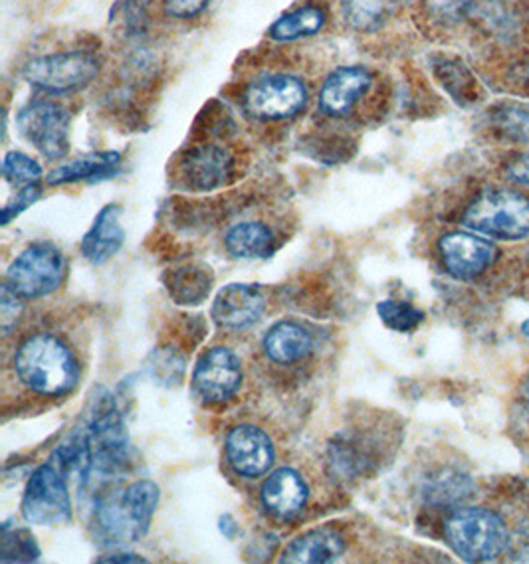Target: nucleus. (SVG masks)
<instances>
[{"label": "nucleus", "mask_w": 529, "mask_h": 564, "mask_svg": "<svg viewBox=\"0 0 529 564\" xmlns=\"http://www.w3.org/2000/svg\"><path fill=\"white\" fill-rule=\"evenodd\" d=\"M158 503L159 487L149 479H139L123 491L106 497L99 503V527L109 536V541H139L148 533Z\"/></svg>", "instance_id": "5"}, {"label": "nucleus", "mask_w": 529, "mask_h": 564, "mask_svg": "<svg viewBox=\"0 0 529 564\" xmlns=\"http://www.w3.org/2000/svg\"><path fill=\"white\" fill-rule=\"evenodd\" d=\"M20 382L40 397H62L78 384L79 365L62 337L34 333L20 343L14 355Z\"/></svg>", "instance_id": "2"}, {"label": "nucleus", "mask_w": 529, "mask_h": 564, "mask_svg": "<svg viewBox=\"0 0 529 564\" xmlns=\"http://www.w3.org/2000/svg\"><path fill=\"white\" fill-rule=\"evenodd\" d=\"M314 347L312 335L300 323L282 322L264 337V352L276 365H294L305 359Z\"/></svg>", "instance_id": "21"}, {"label": "nucleus", "mask_w": 529, "mask_h": 564, "mask_svg": "<svg viewBox=\"0 0 529 564\" xmlns=\"http://www.w3.org/2000/svg\"><path fill=\"white\" fill-rule=\"evenodd\" d=\"M98 563H145V558L136 555H111L101 556L98 558Z\"/></svg>", "instance_id": "37"}, {"label": "nucleus", "mask_w": 529, "mask_h": 564, "mask_svg": "<svg viewBox=\"0 0 529 564\" xmlns=\"http://www.w3.org/2000/svg\"><path fill=\"white\" fill-rule=\"evenodd\" d=\"M462 223L490 238L521 240L529 234V198L510 188L484 191L466 208Z\"/></svg>", "instance_id": "6"}, {"label": "nucleus", "mask_w": 529, "mask_h": 564, "mask_svg": "<svg viewBox=\"0 0 529 564\" xmlns=\"http://www.w3.org/2000/svg\"><path fill=\"white\" fill-rule=\"evenodd\" d=\"M208 270H196V268H183L173 275V282L169 283L173 297L179 303H201L208 290H210V278L206 275Z\"/></svg>", "instance_id": "28"}, {"label": "nucleus", "mask_w": 529, "mask_h": 564, "mask_svg": "<svg viewBox=\"0 0 529 564\" xmlns=\"http://www.w3.org/2000/svg\"><path fill=\"white\" fill-rule=\"evenodd\" d=\"M444 536L452 551L466 563H488L506 551L508 527L490 509L468 507L449 517Z\"/></svg>", "instance_id": "3"}, {"label": "nucleus", "mask_w": 529, "mask_h": 564, "mask_svg": "<svg viewBox=\"0 0 529 564\" xmlns=\"http://www.w3.org/2000/svg\"><path fill=\"white\" fill-rule=\"evenodd\" d=\"M436 76L444 84V88L449 89L452 94V98L456 99H474V76L471 74V69L466 68L458 59H442L436 62Z\"/></svg>", "instance_id": "30"}, {"label": "nucleus", "mask_w": 529, "mask_h": 564, "mask_svg": "<svg viewBox=\"0 0 529 564\" xmlns=\"http://www.w3.org/2000/svg\"><path fill=\"white\" fill-rule=\"evenodd\" d=\"M345 541L332 527H320L294 539L282 553V563L324 564L334 563L344 555Z\"/></svg>", "instance_id": "20"}, {"label": "nucleus", "mask_w": 529, "mask_h": 564, "mask_svg": "<svg viewBox=\"0 0 529 564\" xmlns=\"http://www.w3.org/2000/svg\"><path fill=\"white\" fill-rule=\"evenodd\" d=\"M88 449L84 440L62 444L44 466H40L24 491L22 513L36 525H60L72 517L68 479L72 474H88Z\"/></svg>", "instance_id": "1"}, {"label": "nucleus", "mask_w": 529, "mask_h": 564, "mask_svg": "<svg viewBox=\"0 0 529 564\" xmlns=\"http://www.w3.org/2000/svg\"><path fill=\"white\" fill-rule=\"evenodd\" d=\"M442 262L456 280H474L490 268L496 248L484 238L468 232H451L439 242Z\"/></svg>", "instance_id": "14"}, {"label": "nucleus", "mask_w": 529, "mask_h": 564, "mask_svg": "<svg viewBox=\"0 0 529 564\" xmlns=\"http://www.w3.org/2000/svg\"><path fill=\"white\" fill-rule=\"evenodd\" d=\"M39 549L34 543V536H30L24 531H14V535H10L9 527L2 529V561H34L39 558Z\"/></svg>", "instance_id": "32"}, {"label": "nucleus", "mask_w": 529, "mask_h": 564, "mask_svg": "<svg viewBox=\"0 0 529 564\" xmlns=\"http://www.w3.org/2000/svg\"><path fill=\"white\" fill-rule=\"evenodd\" d=\"M40 193H42V191H40V186L36 185V183H34V185L24 186L19 195H17V200L2 208V225H9L14 216H19L20 213H24L29 206L34 205L40 198Z\"/></svg>", "instance_id": "33"}, {"label": "nucleus", "mask_w": 529, "mask_h": 564, "mask_svg": "<svg viewBox=\"0 0 529 564\" xmlns=\"http://www.w3.org/2000/svg\"><path fill=\"white\" fill-rule=\"evenodd\" d=\"M210 4V0H163V10L171 19H193Z\"/></svg>", "instance_id": "34"}, {"label": "nucleus", "mask_w": 529, "mask_h": 564, "mask_svg": "<svg viewBox=\"0 0 529 564\" xmlns=\"http://www.w3.org/2000/svg\"><path fill=\"white\" fill-rule=\"evenodd\" d=\"M490 126L508 143H529V109L523 106L501 104L492 109Z\"/></svg>", "instance_id": "26"}, {"label": "nucleus", "mask_w": 529, "mask_h": 564, "mask_svg": "<svg viewBox=\"0 0 529 564\" xmlns=\"http://www.w3.org/2000/svg\"><path fill=\"white\" fill-rule=\"evenodd\" d=\"M121 208L118 205H108L94 220L84 240H82V253L89 263L99 265L108 262L118 253L121 243L126 240V230L121 226Z\"/></svg>", "instance_id": "19"}, {"label": "nucleus", "mask_w": 529, "mask_h": 564, "mask_svg": "<svg viewBox=\"0 0 529 564\" xmlns=\"http://www.w3.org/2000/svg\"><path fill=\"white\" fill-rule=\"evenodd\" d=\"M264 305V293L260 288L233 283L216 295L213 317L226 329H246L260 319Z\"/></svg>", "instance_id": "17"}, {"label": "nucleus", "mask_w": 529, "mask_h": 564, "mask_svg": "<svg viewBox=\"0 0 529 564\" xmlns=\"http://www.w3.org/2000/svg\"><path fill=\"white\" fill-rule=\"evenodd\" d=\"M399 7L401 0H342V17L349 29L369 34L379 32Z\"/></svg>", "instance_id": "22"}, {"label": "nucleus", "mask_w": 529, "mask_h": 564, "mask_svg": "<svg viewBox=\"0 0 529 564\" xmlns=\"http://www.w3.org/2000/svg\"><path fill=\"white\" fill-rule=\"evenodd\" d=\"M118 153H98V155L82 156L72 163L58 166L48 175L50 185H68L84 178H99L116 173L119 165Z\"/></svg>", "instance_id": "24"}, {"label": "nucleus", "mask_w": 529, "mask_h": 564, "mask_svg": "<svg viewBox=\"0 0 529 564\" xmlns=\"http://www.w3.org/2000/svg\"><path fill=\"white\" fill-rule=\"evenodd\" d=\"M516 76L520 82H523L529 88V52L526 58L521 59L520 64L516 66Z\"/></svg>", "instance_id": "38"}, {"label": "nucleus", "mask_w": 529, "mask_h": 564, "mask_svg": "<svg viewBox=\"0 0 529 564\" xmlns=\"http://www.w3.org/2000/svg\"><path fill=\"white\" fill-rule=\"evenodd\" d=\"M521 333H523L526 337H529V319L528 322H523V325H521Z\"/></svg>", "instance_id": "39"}, {"label": "nucleus", "mask_w": 529, "mask_h": 564, "mask_svg": "<svg viewBox=\"0 0 529 564\" xmlns=\"http://www.w3.org/2000/svg\"><path fill=\"white\" fill-rule=\"evenodd\" d=\"M307 486L304 477L292 467H282L266 479L262 487V503L274 517L290 519L304 509Z\"/></svg>", "instance_id": "18"}, {"label": "nucleus", "mask_w": 529, "mask_h": 564, "mask_svg": "<svg viewBox=\"0 0 529 564\" xmlns=\"http://www.w3.org/2000/svg\"><path fill=\"white\" fill-rule=\"evenodd\" d=\"M514 429L520 430L521 438L528 440L529 444V370L521 380L520 390H518Z\"/></svg>", "instance_id": "35"}, {"label": "nucleus", "mask_w": 529, "mask_h": 564, "mask_svg": "<svg viewBox=\"0 0 529 564\" xmlns=\"http://www.w3.org/2000/svg\"><path fill=\"white\" fill-rule=\"evenodd\" d=\"M66 278V258L52 243H34L10 263L7 285L22 300L56 292Z\"/></svg>", "instance_id": "8"}, {"label": "nucleus", "mask_w": 529, "mask_h": 564, "mask_svg": "<svg viewBox=\"0 0 529 564\" xmlns=\"http://www.w3.org/2000/svg\"><path fill=\"white\" fill-rule=\"evenodd\" d=\"M373 88V74L363 66L334 69L320 89V109L325 116L347 117Z\"/></svg>", "instance_id": "16"}, {"label": "nucleus", "mask_w": 529, "mask_h": 564, "mask_svg": "<svg viewBox=\"0 0 529 564\" xmlns=\"http://www.w3.org/2000/svg\"><path fill=\"white\" fill-rule=\"evenodd\" d=\"M422 17L439 30H452L471 20L474 0H419Z\"/></svg>", "instance_id": "27"}, {"label": "nucleus", "mask_w": 529, "mask_h": 564, "mask_svg": "<svg viewBox=\"0 0 529 564\" xmlns=\"http://www.w3.org/2000/svg\"><path fill=\"white\" fill-rule=\"evenodd\" d=\"M325 10L315 4H305L285 14L270 29V36L276 42H294L305 36H314L324 29Z\"/></svg>", "instance_id": "25"}, {"label": "nucleus", "mask_w": 529, "mask_h": 564, "mask_svg": "<svg viewBox=\"0 0 529 564\" xmlns=\"http://www.w3.org/2000/svg\"><path fill=\"white\" fill-rule=\"evenodd\" d=\"M2 173L14 185H34L42 178V166L29 155L12 151L2 161Z\"/></svg>", "instance_id": "31"}, {"label": "nucleus", "mask_w": 529, "mask_h": 564, "mask_svg": "<svg viewBox=\"0 0 529 564\" xmlns=\"http://www.w3.org/2000/svg\"><path fill=\"white\" fill-rule=\"evenodd\" d=\"M471 20L476 29L498 44L518 42L528 34L526 0H474Z\"/></svg>", "instance_id": "13"}, {"label": "nucleus", "mask_w": 529, "mask_h": 564, "mask_svg": "<svg viewBox=\"0 0 529 564\" xmlns=\"http://www.w3.org/2000/svg\"><path fill=\"white\" fill-rule=\"evenodd\" d=\"M226 457L236 474L260 477L268 474L274 464V446L264 430L242 424L228 434Z\"/></svg>", "instance_id": "15"}, {"label": "nucleus", "mask_w": 529, "mask_h": 564, "mask_svg": "<svg viewBox=\"0 0 529 564\" xmlns=\"http://www.w3.org/2000/svg\"><path fill=\"white\" fill-rule=\"evenodd\" d=\"M179 173L188 188L205 193L228 185L236 173V159L233 151L220 143H201L186 151Z\"/></svg>", "instance_id": "11"}, {"label": "nucleus", "mask_w": 529, "mask_h": 564, "mask_svg": "<svg viewBox=\"0 0 529 564\" xmlns=\"http://www.w3.org/2000/svg\"><path fill=\"white\" fill-rule=\"evenodd\" d=\"M101 59L91 48H66L30 58L22 76L30 86L46 94H69L98 78Z\"/></svg>", "instance_id": "4"}, {"label": "nucleus", "mask_w": 529, "mask_h": 564, "mask_svg": "<svg viewBox=\"0 0 529 564\" xmlns=\"http://www.w3.org/2000/svg\"><path fill=\"white\" fill-rule=\"evenodd\" d=\"M506 176L516 185L529 186V153L511 156L506 163Z\"/></svg>", "instance_id": "36"}, {"label": "nucleus", "mask_w": 529, "mask_h": 564, "mask_svg": "<svg viewBox=\"0 0 529 564\" xmlns=\"http://www.w3.org/2000/svg\"><path fill=\"white\" fill-rule=\"evenodd\" d=\"M377 313L382 323L397 333H411L424 322V313L412 303L387 300L377 305Z\"/></svg>", "instance_id": "29"}, {"label": "nucleus", "mask_w": 529, "mask_h": 564, "mask_svg": "<svg viewBox=\"0 0 529 564\" xmlns=\"http://www.w3.org/2000/svg\"><path fill=\"white\" fill-rule=\"evenodd\" d=\"M528 268H529V258H528Z\"/></svg>", "instance_id": "40"}, {"label": "nucleus", "mask_w": 529, "mask_h": 564, "mask_svg": "<svg viewBox=\"0 0 529 564\" xmlns=\"http://www.w3.org/2000/svg\"><path fill=\"white\" fill-rule=\"evenodd\" d=\"M88 444L89 474L99 471L108 476L118 471L128 462L129 438L123 420L114 406L99 410L96 419L89 422L88 434H84Z\"/></svg>", "instance_id": "10"}, {"label": "nucleus", "mask_w": 529, "mask_h": 564, "mask_svg": "<svg viewBox=\"0 0 529 564\" xmlns=\"http://www.w3.org/2000/svg\"><path fill=\"white\" fill-rule=\"evenodd\" d=\"M69 113L52 99H32L20 109V133L39 149L42 155L58 161L69 151Z\"/></svg>", "instance_id": "9"}, {"label": "nucleus", "mask_w": 529, "mask_h": 564, "mask_svg": "<svg viewBox=\"0 0 529 564\" xmlns=\"http://www.w3.org/2000/svg\"><path fill=\"white\" fill-rule=\"evenodd\" d=\"M242 382V365L235 350L213 347L196 362L193 387L208 404L233 399Z\"/></svg>", "instance_id": "12"}, {"label": "nucleus", "mask_w": 529, "mask_h": 564, "mask_svg": "<svg viewBox=\"0 0 529 564\" xmlns=\"http://www.w3.org/2000/svg\"><path fill=\"white\" fill-rule=\"evenodd\" d=\"M226 250L245 260L266 258L274 250V232L262 223H240L233 226L225 238Z\"/></svg>", "instance_id": "23"}, {"label": "nucleus", "mask_w": 529, "mask_h": 564, "mask_svg": "<svg viewBox=\"0 0 529 564\" xmlns=\"http://www.w3.org/2000/svg\"><path fill=\"white\" fill-rule=\"evenodd\" d=\"M304 79L285 69L266 72L252 79L242 94V106L248 116L260 121H284L298 116L307 104Z\"/></svg>", "instance_id": "7"}]
</instances>
